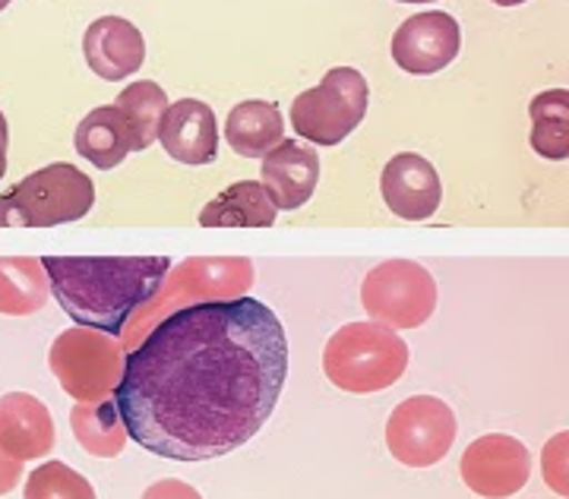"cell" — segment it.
I'll list each match as a JSON object with an SVG mask.
<instances>
[{
    "label": "cell",
    "mask_w": 569,
    "mask_h": 499,
    "mask_svg": "<svg viewBox=\"0 0 569 499\" xmlns=\"http://www.w3.org/2000/svg\"><path fill=\"white\" fill-rule=\"evenodd\" d=\"M73 433L82 442V449H89L99 459H114L123 452L127 442V430H123L121 418L114 401H80L70 415Z\"/></svg>",
    "instance_id": "7402d4cb"
},
{
    "label": "cell",
    "mask_w": 569,
    "mask_h": 499,
    "mask_svg": "<svg viewBox=\"0 0 569 499\" xmlns=\"http://www.w3.org/2000/svg\"><path fill=\"white\" fill-rule=\"evenodd\" d=\"M456 430V415L447 401L437 396H411L389 415L387 449L408 468H430L447 459Z\"/></svg>",
    "instance_id": "ba28073f"
},
{
    "label": "cell",
    "mask_w": 569,
    "mask_h": 499,
    "mask_svg": "<svg viewBox=\"0 0 569 499\" xmlns=\"http://www.w3.org/2000/svg\"><path fill=\"white\" fill-rule=\"evenodd\" d=\"M567 433H560V437H553L548 442V449H545V459H541V468H545V480H548L550 487L560 493V497H567L569 487V468H567Z\"/></svg>",
    "instance_id": "cb8c5ba5"
},
{
    "label": "cell",
    "mask_w": 569,
    "mask_h": 499,
    "mask_svg": "<svg viewBox=\"0 0 569 499\" xmlns=\"http://www.w3.org/2000/svg\"><path fill=\"white\" fill-rule=\"evenodd\" d=\"M164 99L168 96H164V89L159 82L140 80L133 82V86H127L118 96V101H114L118 114L127 123L133 152H142V149H149L152 142L159 140V120H162L164 104H168Z\"/></svg>",
    "instance_id": "44dd1931"
},
{
    "label": "cell",
    "mask_w": 569,
    "mask_h": 499,
    "mask_svg": "<svg viewBox=\"0 0 569 499\" xmlns=\"http://www.w3.org/2000/svg\"><path fill=\"white\" fill-rule=\"evenodd\" d=\"M162 149L181 164H212L219 156V120L200 99H178L164 104L159 120Z\"/></svg>",
    "instance_id": "8fae6325"
},
{
    "label": "cell",
    "mask_w": 569,
    "mask_h": 499,
    "mask_svg": "<svg viewBox=\"0 0 569 499\" xmlns=\"http://www.w3.org/2000/svg\"><path fill=\"white\" fill-rule=\"evenodd\" d=\"M531 149L550 161L569 159V92L548 89L529 101Z\"/></svg>",
    "instance_id": "ffe728a7"
},
{
    "label": "cell",
    "mask_w": 569,
    "mask_h": 499,
    "mask_svg": "<svg viewBox=\"0 0 569 499\" xmlns=\"http://www.w3.org/2000/svg\"><path fill=\"white\" fill-rule=\"evenodd\" d=\"M0 449L20 461L41 459L54 449V420L36 396H0Z\"/></svg>",
    "instance_id": "9a60e30c"
},
{
    "label": "cell",
    "mask_w": 569,
    "mask_h": 499,
    "mask_svg": "<svg viewBox=\"0 0 569 499\" xmlns=\"http://www.w3.org/2000/svg\"><path fill=\"white\" fill-rule=\"evenodd\" d=\"M82 58L96 77L108 82L127 80L146 60V39L130 20L102 17V20L89 22L82 36Z\"/></svg>",
    "instance_id": "4fadbf2b"
},
{
    "label": "cell",
    "mask_w": 569,
    "mask_h": 499,
    "mask_svg": "<svg viewBox=\"0 0 569 499\" xmlns=\"http://www.w3.org/2000/svg\"><path fill=\"white\" fill-rule=\"evenodd\" d=\"M10 3H13V0H0V10H7Z\"/></svg>",
    "instance_id": "f546056e"
},
{
    "label": "cell",
    "mask_w": 569,
    "mask_h": 499,
    "mask_svg": "<svg viewBox=\"0 0 569 499\" xmlns=\"http://www.w3.org/2000/svg\"><path fill=\"white\" fill-rule=\"evenodd\" d=\"M73 146H77V152H80L82 159L92 161V164L102 168V171L118 168V164L133 152V149H130L127 123H123V118L118 114L114 104H102V108L89 111V114L80 120V127H77Z\"/></svg>",
    "instance_id": "ac0fdd59"
},
{
    "label": "cell",
    "mask_w": 569,
    "mask_h": 499,
    "mask_svg": "<svg viewBox=\"0 0 569 499\" xmlns=\"http://www.w3.org/2000/svg\"><path fill=\"white\" fill-rule=\"evenodd\" d=\"M48 363L54 377L77 401H102L121 380L118 341L96 329H70L54 339Z\"/></svg>",
    "instance_id": "52a82bcc"
},
{
    "label": "cell",
    "mask_w": 569,
    "mask_h": 499,
    "mask_svg": "<svg viewBox=\"0 0 569 499\" xmlns=\"http://www.w3.org/2000/svg\"><path fill=\"white\" fill-rule=\"evenodd\" d=\"M260 183L269 190L276 209L295 212L313 197L320 183V156L305 142L282 140L263 156Z\"/></svg>",
    "instance_id": "5bb4252c"
},
{
    "label": "cell",
    "mask_w": 569,
    "mask_h": 499,
    "mask_svg": "<svg viewBox=\"0 0 569 499\" xmlns=\"http://www.w3.org/2000/svg\"><path fill=\"white\" fill-rule=\"evenodd\" d=\"M142 499H203V497H200V490H197V487H190V483H183V480L164 478V480H156L152 487H146Z\"/></svg>",
    "instance_id": "d4e9b609"
},
{
    "label": "cell",
    "mask_w": 569,
    "mask_h": 499,
    "mask_svg": "<svg viewBox=\"0 0 569 499\" xmlns=\"http://www.w3.org/2000/svg\"><path fill=\"white\" fill-rule=\"evenodd\" d=\"M96 206V183L77 164L54 161L0 193V228H51L86 219Z\"/></svg>",
    "instance_id": "277c9868"
},
{
    "label": "cell",
    "mask_w": 569,
    "mask_h": 499,
    "mask_svg": "<svg viewBox=\"0 0 569 499\" xmlns=\"http://www.w3.org/2000/svg\"><path fill=\"white\" fill-rule=\"evenodd\" d=\"M459 471L471 493L485 499H509L529 483L531 456L526 442H519L516 437L488 433L468 442Z\"/></svg>",
    "instance_id": "9c48e42d"
},
{
    "label": "cell",
    "mask_w": 569,
    "mask_h": 499,
    "mask_svg": "<svg viewBox=\"0 0 569 499\" xmlns=\"http://www.w3.org/2000/svg\"><path fill=\"white\" fill-rule=\"evenodd\" d=\"M399 3H433V0H399Z\"/></svg>",
    "instance_id": "f1b7e54d"
},
{
    "label": "cell",
    "mask_w": 569,
    "mask_h": 499,
    "mask_svg": "<svg viewBox=\"0 0 569 499\" xmlns=\"http://www.w3.org/2000/svg\"><path fill=\"white\" fill-rule=\"evenodd\" d=\"M48 300V276L41 260L32 257H0V313L29 317Z\"/></svg>",
    "instance_id": "d6986e66"
},
{
    "label": "cell",
    "mask_w": 569,
    "mask_h": 499,
    "mask_svg": "<svg viewBox=\"0 0 569 499\" xmlns=\"http://www.w3.org/2000/svg\"><path fill=\"white\" fill-rule=\"evenodd\" d=\"M7 149H10V130H7V118L0 111V178L7 174Z\"/></svg>",
    "instance_id": "4316f807"
},
{
    "label": "cell",
    "mask_w": 569,
    "mask_h": 499,
    "mask_svg": "<svg viewBox=\"0 0 569 499\" xmlns=\"http://www.w3.org/2000/svg\"><path fill=\"white\" fill-rule=\"evenodd\" d=\"M22 478H26V475H22V461L13 459V456H7V452L0 449V497L10 493Z\"/></svg>",
    "instance_id": "484cf974"
},
{
    "label": "cell",
    "mask_w": 569,
    "mask_h": 499,
    "mask_svg": "<svg viewBox=\"0 0 569 499\" xmlns=\"http://www.w3.org/2000/svg\"><path fill=\"white\" fill-rule=\"evenodd\" d=\"M497 7H519V3H526V0H493Z\"/></svg>",
    "instance_id": "83f0119b"
},
{
    "label": "cell",
    "mask_w": 569,
    "mask_h": 499,
    "mask_svg": "<svg viewBox=\"0 0 569 499\" xmlns=\"http://www.w3.org/2000/svg\"><path fill=\"white\" fill-rule=\"evenodd\" d=\"M22 499H99L96 487L63 461H44L26 475Z\"/></svg>",
    "instance_id": "603a6c76"
},
{
    "label": "cell",
    "mask_w": 569,
    "mask_h": 499,
    "mask_svg": "<svg viewBox=\"0 0 569 499\" xmlns=\"http://www.w3.org/2000/svg\"><path fill=\"white\" fill-rule=\"evenodd\" d=\"M462 29L443 10H427L418 17H408L392 36V60L411 77H430L449 67L459 58Z\"/></svg>",
    "instance_id": "30bf717a"
},
{
    "label": "cell",
    "mask_w": 569,
    "mask_h": 499,
    "mask_svg": "<svg viewBox=\"0 0 569 499\" xmlns=\"http://www.w3.org/2000/svg\"><path fill=\"white\" fill-rule=\"evenodd\" d=\"M48 291L82 329L121 336L127 320L159 295L168 257H44Z\"/></svg>",
    "instance_id": "7a4b0ae2"
},
{
    "label": "cell",
    "mask_w": 569,
    "mask_h": 499,
    "mask_svg": "<svg viewBox=\"0 0 569 499\" xmlns=\"http://www.w3.org/2000/svg\"><path fill=\"white\" fill-rule=\"evenodd\" d=\"M224 140L244 159H263L284 140V120L276 101L247 99L234 104L224 120Z\"/></svg>",
    "instance_id": "2e32d148"
},
{
    "label": "cell",
    "mask_w": 569,
    "mask_h": 499,
    "mask_svg": "<svg viewBox=\"0 0 569 499\" xmlns=\"http://www.w3.org/2000/svg\"><path fill=\"white\" fill-rule=\"evenodd\" d=\"M288 339L263 300H197L123 360L114 408L130 440L171 461L222 459L272 418Z\"/></svg>",
    "instance_id": "6da1fadb"
},
{
    "label": "cell",
    "mask_w": 569,
    "mask_h": 499,
    "mask_svg": "<svg viewBox=\"0 0 569 499\" xmlns=\"http://www.w3.org/2000/svg\"><path fill=\"white\" fill-rule=\"evenodd\" d=\"M408 345L380 322H348L323 348V373L342 392L370 396L402 380Z\"/></svg>",
    "instance_id": "3957f363"
},
{
    "label": "cell",
    "mask_w": 569,
    "mask_h": 499,
    "mask_svg": "<svg viewBox=\"0 0 569 499\" xmlns=\"http://www.w3.org/2000/svg\"><path fill=\"white\" fill-rule=\"evenodd\" d=\"M361 307L387 329H418L437 310V281L421 262H380L361 281Z\"/></svg>",
    "instance_id": "8992f818"
},
{
    "label": "cell",
    "mask_w": 569,
    "mask_h": 499,
    "mask_svg": "<svg viewBox=\"0 0 569 499\" xmlns=\"http://www.w3.org/2000/svg\"><path fill=\"white\" fill-rule=\"evenodd\" d=\"M380 190H383L389 212L406 221L430 219L443 200V183H440L437 168L418 152L392 156L380 174Z\"/></svg>",
    "instance_id": "7c38bea8"
},
{
    "label": "cell",
    "mask_w": 569,
    "mask_h": 499,
    "mask_svg": "<svg viewBox=\"0 0 569 499\" xmlns=\"http://www.w3.org/2000/svg\"><path fill=\"white\" fill-rule=\"evenodd\" d=\"M276 202L260 180H238L224 187L216 200L200 209V224L206 228H269L276 224Z\"/></svg>",
    "instance_id": "e0dca14e"
},
{
    "label": "cell",
    "mask_w": 569,
    "mask_h": 499,
    "mask_svg": "<svg viewBox=\"0 0 569 499\" xmlns=\"http://www.w3.org/2000/svg\"><path fill=\"white\" fill-rule=\"evenodd\" d=\"M370 104V86L355 67H332L313 89L291 101V130L317 146H339L358 130Z\"/></svg>",
    "instance_id": "5b68a950"
}]
</instances>
